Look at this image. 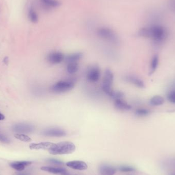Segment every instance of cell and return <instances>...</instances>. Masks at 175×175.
Wrapping results in <instances>:
<instances>
[{
	"label": "cell",
	"mask_w": 175,
	"mask_h": 175,
	"mask_svg": "<svg viewBox=\"0 0 175 175\" xmlns=\"http://www.w3.org/2000/svg\"><path fill=\"white\" fill-rule=\"evenodd\" d=\"M140 36L143 37H150L154 42L161 44L167 39V34L163 27L160 26H153L150 27L144 28L140 30Z\"/></svg>",
	"instance_id": "6da1fadb"
},
{
	"label": "cell",
	"mask_w": 175,
	"mask_h": 175,
	"mask_svg": "<svg viewBox=\"0 0 175 175\" xmlns=\"http://www.w3.org/2000/svg\"><path fill=\"white\" fill-rule=\"evenodd\" d=\"M75 149V145L72 142H64L54 144L48 151L52 155H66L72 153Z\"/></svg>",
	"instance_id": "7a4b0ae2"
},
{
	"label": "cell",
	"mask_w": 175,
	"mask_h": 175,
	"mask_svg": "<svg viewBox=\"0 0 175 175\" xmlns=\"http://www.w3.org/2000/svg\"><path fill=\"white\" fill-rule=\"evenodd\" d=\"M98 36L112 44H117L119 43V39L116 33L111 28L107 27H101L97 30Z\"/></svg>",
	"instance_id": "3957f363"
},
{
	"label": "cell",
	"mask_w": 175,
	"mask_h": 175,
	"mask_svg": "<svg viewBox=\"0 0 175 175\" xmlns=\"http://www.w3.org/2000/svg\"><path fill=\"white\" fill-rule=\"evenodd\" d=\"M74 87V83L70 80L59 81L50 87V90L55 93H62L70 91Z\"/></svg>",
	"instance_id": "277c9868"
},
{
	"label": "cell",
	"mask_w": 175,
	"mask_h": 175,
	"mask_svg": "<svg viewBox=\"0 0 175 175\" xmlns=\"http://www.w3.org/2000/svg\"><path fill=\"white\" fill-rule=\"evenodd\" d=\"M113 79L114 75L113 72L109 69H107L104 73V78L102 84V89L103 92L110 97L114 91L112 89V85L113 84Z\"/></svg>",
	"instance_id": "5b68a950"
},
{
	"label": "cell",
	"mask_w": 175,
	"mask_h": 175,
	"mask_svg": "<svg viewBox=\"0 0 175 175\" xmlns=\"http://www.w3.org/2000/svg\"><path fill=\"white\" fill-rule=\"evenodd\" d=\"M87 79L91 83H95L99 81L100 77V70L97 66L90 68L87 73Z\"/></svg>",
	"instance_id": "8992f818"
},
{
	"label": "cell",
	"mask_w": 175,
	"mask_h": 175,
	"mask_svg": "<svg viewBox=\"0 0 175 175\" xmlns=\"http://www.w3.org/2000/svg\"><path fill=\"white\" fill-rule=\"evenodd\" d=\"M12 130L17 133L28 134L31 133L35 130V128L33 125L28 123H19L14 125Z\"/></svg>",
	"instance_id": "52a82bcc"
},
{
	"label": "cell",
	"mask_w": 175,
	"mask_h": 175,
	"mask_svg": "<svg viewBox=\"0 0 175 175\" xmlns=\"http://www.w3.org/2000/svg\"><path fill=\"white\" fill-rule=\"evenodd\" d=\"M44 136L52 137H61L66 136V132L64 130L59 128H49L42 132Z\"/></svg>",
	"instance_id": "ba28073f"
},
{
	"label": "cell",
	"mask_w": 175,
	"mask_h": 175,
	"mask_svg": "<svg viewBox=\"0 0 175 175\" xmlns=\"http://www.w3.org/2000/svg\"><path fill=\"white\" fill-rule=\"evenodd\" d=\"M65 59V56L62 53L60 52H52L47 56V60L52 64H58L62 62Z\"/></svg>",
	"instance_id": "9c48e42d"
},
{
	"label": "cell",
	"mask_w": 175,
	"mask_h": 175,
	"mask_svg": "<svg viewBox=\"0 0 175 175\" xmlns=\"http://www.w3.org/2000/svg\"><path fill=\"white\" fill-rule=\"evenodd\" d=\"M66 165L70 168L76 170H86L88 168V165L86 162L82 161H72L68 162Z\"/></svg>",
	"instance_id": "30bf717a"
},
{
	"label": "cell",
	"mask_w": 175,
	"mask_h": 175,
	"mask_svg": "<svg viewBox=\"0 0 175 175\" xmlns=\"http://www.w3.org/2000/svg\"><path fill=\"white\" fill-rule=\"evenodd\" d=\"M40 4L44 8L51 10L59 7L60 3L58 0H39Z\"/></svg>",
	"instance_id": "8fae6325"
},
{
	"label": "cell",
	"mask_w": 175,
	"mask_h": 175,
	"mask_svg": "<svg viewBox=\"0 0 175 175\" xmlns=\"http://www.w3.org/2000/svg\"><path fill=\"white\" fill-rule=\"evenodd\" d=\"M125 80L129 83H131L139 88H144L145 87V83L142 79L136 76L133 75H127L125 77Z\"/></svg>",
	"instance_id": "7c38bea8"
},
{
	"label": "cell",
	"mask_w": 175,
	"mask_h": 175,
	"mask_svg": "<svg viewBox=\"0 0 175 175\" xmlns=\"http://www.w3.org/2000/svg\"><path fill=\"white\" fill-rule=\"evenodd\" d=\"M100 175H114L116 173V169L114 167L107 164H103L99 168Z\"/></svg>",
	"instance_id": "4fadbf2b"
},
{
	"label": "cell",
	"mask_w": 175,
	"mask_h": 175,
	"mask_svg": "<svg viewBox=\"0 0 175 175\" xmlns=\"http://www.w3.org/2000/svg\"><path fill=\"white\" fill-rule=\"evenodd\" d=\"M54 143L51 142H40L39 143H32L29 145V148L31 150H40V149H45L49 150L51 148Z\"/></svg>",
	"instance_id": "5bb4252c"
},
{
	"label": "cell",
	"mask_w": 175,
	"mask_h": 175,
	"mask_svg": "<svg viewBox=\"0 0 175 175\" xmlns=\"http://www.w3.org/2000/svg\"><path fill=\"white\" fill-rule=\"evenodd\" d=\"M31 164L32 162L31 161H17L10 163V165L15 170L20 172L24 170L26 167H28Z\"/></svg>",
	"instance_id": "9a60e30c"
},
{
	"label": "cell",
	"mask_w": 175,
	"mask_h": 175,
	"mask_svg": "<svg viewBox=\"0 0 175 175\" xmlns=\"http://www.w3.org/2000/svg\"><path fill=\"white\" fill-rule=\"evenodd\" d=\"M114 105L116 108L121 111H128L132 109L131 105L121 99L115 100Z\"/></svg>",
	"instance_id": "2e32d148"
},
{
	"label": "cell",
	"mask_w": 175,
	"mask_h": 175,
	"mask_svg": "<svg viewBox=\"0 0 175 175\" xmlns=\"http://www.w3.org/2000/svg\"><path fill=\"white\" fill-rule=\"evenodd\" d=\"M28 18L32 23H37L39 21V16L35 9L32 6L29 7L28 9Z\"/></svg>",
	"instance_id": "e0dca14e"
},
{
	"label": "cell",
	"mask_w": 175,
	"mask_h": 175,
	"mask_svg": "<svg viewBox=\"0 0 175 175\" xmlns=\"http://www.w3.org/2000/svg\"><path fill=\"white\" fill-rule=\"evenodd\" d=\"M83 54L81 52H76L72 54H70L67 56L65 59L66 62L68 63L70 62H77L78 61L83 57Z\"/></svg>",
	"instance_id": "ac0fdd59"
},
{
	"label": "cell",
	"mask_w": 175,
	"mask_h": 175,
	"mask_svg": "<svg viewBox=\"0 0 175 175\" xmlns=\"http://www.w3.org/2000/svg\"><path fill=\"white\" fill-rule=\"evenodd\" d=\"M41 170L50 173H54V174H58L62 172H63L65 168L64 167H43L40 168Z\"/></svg>",
	"instance_id": "d6986e66"
},
{
	"label": "cell",
	"mask_w": 175,
	"mask_h": 175,
	"mask_svg": "<svg viewBox=\"0 0 175 175\" xmlns=\"http://www.w3.org/2000/svg\"><path fill=\"white\" fill-rule=\"evenodd\" d=\"M164 103V99L162 96L156 95L151 97L150 100V104L153 106H161Z\"/></svg>",
	"instance_id": "ffe728a7"
},
{
	"label": "cell",
	"mask_w": 175,
	"mask_h": 175,
	"mask_svg": "<svg viewBox=\"0 0 175 175\" xmlns=\"http://www.w3.org/2000/svg\"><path fill=\"white\" fill-rule=\"evenodd\" d=\"M159 64V57L158 55H155L151 59L150 66V74H152L156 71Z\"/></svg>",
	"instance_id": "44dd1931"
},
{
	"label": "cell",
	"mask_w": 175,
	"mask_h": 175,
	"mask_svg": "<svg viewBox=\"0 0 175 175\" xmlns=\"http://www.w3.org/2000/svg\"><path fill=\"white\" fill-rule=\"evenodd\" d=\"M78 62H70L68 63L67 70L70 74H74L78 71Z\"/></svg>",
	"instance_id": "7402d4cb"
},
{
	"label": "cell",
	"mask_w": 175,
	"mask_h": 175,
	"mask_svg": "<svg viewBox=\"0 0 175 175\" xmlns=\"http://www.w3.org/2000/svg\"><path fill=\"white\" fill-rule=\"evenodd\" d=\"M151 113L150 110L145 108H138L136 110L135 114L137 116L139 117H145L149 115Z\"/></svg>",
	"instance_id": "603a6c76"
},
{
	"label": "cell",
	"mask_w": 175,
	"mask_h": 175,
	"mask_svg": "<svg viewBox=\"0 0 175 175\" xmlns=\"http://www.w3.org/2000/svg\"><path fill=\"white\" fill-rule=\"evenodd\" d=\"M14 137L17 139L21 140L22 142H29L31 141V139L28 136L25 135L23 134H16L14 135Z\"/></svg>",
	"instance_id": "cb8c5ba5"
},
{
	"label": "cell",
	"mask_w": 175,
	"mask_h": 175,
	"mask_svg": "<svg viewBox=\"0 0 175 175\" xmlns=\"http://www.w3.org/2000/svg\"><path fill=\"white\" fill-rule=\"evenodd\" d=\"M124 96V94L123 93L120 91H113V93L112 94L111 97L113 98L115 100H118V99H121V98H122Z\"/></svg>",
	"instance_id": "d4e9b609"
},
{
	"label": "cell",
	"mask_w": 175,
	"mask_h": 175,
	"mask_svg": "<svg viewBox=\"0 0 175 175\" xmlns=\"http://www.w3.org/2000/svg\"><path fill=\"white\" fill-rule=\"evenodd\" d=\"M167 98L170 103H175V90L170 91L168 93Z\"/></svg>",
	"instance_id": "484cf974"
},
{
	"label": "cell",
	"mask_w": 175,
	"mask_h": 175,
	"mask_svg": "<svg viewBox=\"0 0 175 175\" xmlns=\"http://www.w3.org/2000/svg\"><path fill=\"white\" fill-rule=\"evenodd\" d=\"M119 170L122 172H131L135 171V168L128 166H122L119 167Z\"/></svg>",
	"instance_id": "4316f807"
},
{
	"label": "cell",
	"mask_w": 175,
	"mask_h": 175,
	"mask_svg": "<svg viewBox=\"0 0 175 175\" xmlns=\"http://www.w3.org/2000/svg\"><path fill=\"white\" fill-rule=\"evenodd\" d=\"M48 162L51 164H54V165H59V166L64 165V163H62V162L59 161V160L55 159H50L48 160Z\"/></svg>",
	"instance_id": "83f0119b"
},
{
	"label": "cell",
	"mask_w": 175,
	"mask_h": 175,
	"mask_svg": "<svg viewBox=\"0 0 175 175\" xmlns=\"http://www.w3.org/2000/svg\"><path fill=\"white\" fill-rule=\"evenodd\" d=\"M0 142H2L3 143H8L10 142V140L7 137L5 136V135H3L2 134H0Z\"/></svg>",
	"instance_id": "f1b7e54d"
},
{
	"label": "cell",
	"mask_w": 175,
	"mask_h": 175,
	"mask_svg": "<svg viewBox=\"0 0 175 175\" xmlns=\"http://www.w3.org/2000/svg\"><path fill=\"white\" fill-rule=\"evenodd\" d=\"M61 175H70V173L69 172H68V170H66V169L63 171V172H62L61 173H60Z\"/></svg>",
	"instance_id": "f546056e"
},
{
	"label": "cell",
	"mask_w": 175,
	"mask_h": 175,
	"mask_svg": "<svg viewBox=\"0 0 175 175\" xmlns=\"http://www.w3.org/2000/svg\"><path fill=\"white\" fill-rule=\"evenodd\" d=\"M171 5H172V8H173L175 10V0L173 1Z\"/></svg>",
	"instance_id": "4dcf8cb0"
},
{
	"label": "cell",
	"mask_w": 175,
	"mask_h": 175,
	"mask_svg": "<svg viewBox=\"0 0 175 175\" xmlns=\"http://www.w3.org/2000/svg\"><path fill=\"white\" fill-rule=\"evenodd\" d=\"M5 119V116L4 115L0 113V120H3Z\"/></svg>",
	"instance_id": "1f68e13d"
},
{
	"label": "cell",
	"mask_w": 175,
	"mask_h": 175,
	"mask_svg": "<svg viewBox=\"0 0 175 175\" xmlns=\"http://www.w3.org/2000/svg\"><path fill=\"white\" fill-rule=\"evenodd\" d=\"M16 175H29L28 173H17Z\"/></svg>",
	"instance_id": "d6a6232c"
},
{
	"label": "cell",
	"mask_w": 175,
	"mask_h": 175,
	"mask_svg": "<svg viewBox=\"0 0 175 175\" xmlns=\"http://www.w3.org/2000/svg\"><path fill=\"white\" fill-rule=\"evenodd\" d=\"M4 62H5V64H7L8 62V57H5V59H4Z\"/></svg>",
	"instance_id": "836d02e7"
},
{
	"label": "cell",
	"mask_w": 175,
	"mask_h": 175,
	"mask_svg": "<svg viewBox=\"0 0 175 175\" xmlns=\"http://www.w3.org/2000/svg\"></svg>",
	"instance_id": "e575fe53"
}]
</instances>
